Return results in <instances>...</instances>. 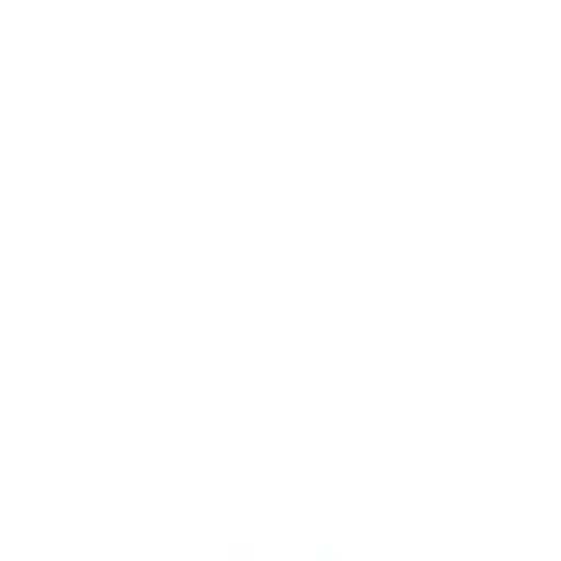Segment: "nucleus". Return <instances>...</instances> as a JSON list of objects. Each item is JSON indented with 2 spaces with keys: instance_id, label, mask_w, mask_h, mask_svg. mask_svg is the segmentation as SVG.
Instances as JSON below:
<instances>
[]
</instances>
